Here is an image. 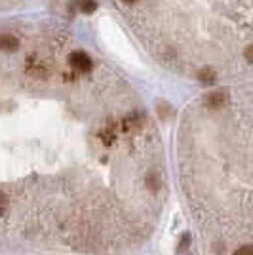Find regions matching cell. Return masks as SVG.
Returning a JSON list of instances; mask_svg holds the SVG:
<instances>
[{
  "instance_id": "obj_2",
  "label": "cell",
  "mask_w": 253,
  "mask_h": 255,
  "mask_svg": "<svg viewBox=\"0 0 253 255\" xmlns=\"http://www.w3.org/2000/svg\"><path fill=\"white\" fill-rule=\"evenodd\" d=\"M19 48V40L11 34H0V50L2 52H15Z\"/></svg>"
},
{
  "instance_id": "obj_7",
  "label": "cell",
  "mask_w": 253,
  "mask_h": 255,
  "mask_svg": "<svg viewBox=\"0 0 253 255\" xmlns=\"http://www.w3.org/2000/svg\"><path fill=\"white\" fill-rule=\"evenodd\" d=\"M234 255H253V248L252 246H242Z\"/></svg>"
},
{
  "instance_id": "obj_3",
  "label": "cell",
  "mask_w": 253,
  "mask_h": 255,
  "mask_svg": "<svg viewBox=\"0 0 253 255\" xmlns=\"http://www.w3.org/2000/svg\"><path fill=\"white\" fill-rule=\"evenodd\" d=\"M225 101H227V92H223V90H219V92H213V94H210V96L206 97V105L213 107V109H219V107H223V105H225Z\"/></svg>"
},
{
  "instance_id": "obj_5",
  "label": "cell",
  "mask_w": 253,
  "mask_h": 255,
  "mask_svg": "<svg viewBox=\"0 0 253 255\" xmlns=\"http://www.w3.org/2000/svg\"><path fill=\"white\" fill-rule=\"evenodd\" d=\"M80 10L84 13H92L97 10V2L95 0H80Z\"/></svg>"
},
{
  "instance_id": "obj_1",
  "label": "cell",
  "mask_w": 253,
  "mask_h": 255,
  "mask_svg": "<svg viewBox=\"0 0 253 255\" xmlns=\"http://www.w3.org/2000/svg\"><path fill=\"white\" fill-rule=\"evenodd\" d=\"M69 65L76 69V71H80V73H86V71H92V59H90V55L84 52H73L69 55Z\"/></svg>"
},
{
  "instance_id": "obj_8",
  "label": "cell",
  "mask_w": 253,
  "mask_h": 255,
  "mask_svg": "<svg viewBox=\"0 0 253 255\" xmlns=\"http://www.w3.org/2000/svg\"><path fill=\"white\" fill-rule=\"evenodd\" d=\"M124 2H127V4H131V2H135V0H124Z\"/></svg>"
},
{
  "instance_id": "obj_4",
  "label": "cell",
  "mask_w": 253,
  "mask_h": 255,
  "mask_svg": "<svg viewBox=\"0 0 253 255\" xmlns=\"http://www.w3.org/2000/svg\"><path fill=\"white\" fill-rule=\"evenodd\" d=\"M198 78H200L202 84H213L215 82V73L211 69H204V71H200Z\"/></svg>"
},
{
  "instance_id": "obj_6",
  "label": "cell",
  "mask_w": 253,
  "mask_h": 255,
  "mask_svg": "<svg viewBox=\"0 0 253 255\" xmlns=\"http://www.w3.org/2000/svg\"><path fill=\"white\" fill-rule=\"evenodd\" d=\"M6 208H8V200H6V194L0 191V215L6 212Z\"/></svg>"
}]
</instances>
